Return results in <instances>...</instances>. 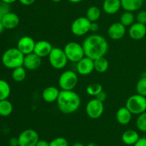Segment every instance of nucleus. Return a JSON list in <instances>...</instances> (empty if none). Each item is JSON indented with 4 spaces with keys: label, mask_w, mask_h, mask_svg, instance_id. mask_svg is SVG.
<instances>
[{
    "label": "nucleus",
    "mask_w": 146,
    "mask_h": 146,
    "mask_svg": "<svg viewBox=\"0 0 146 146\" xmlns=\"http://www.w3.org/2000/svg\"><path fill=\"white\" fill-rule=\"evenodd\" d=\"M36 41L31 36H24L19 39L17 44V48L24 55L34 52Z\"/></svg>",
    "instance_id": "12"
},
{
    "label": "nucleus",
    "mask_w": 146,
    "mask_h": 146,
    "mask_svg": "<svg viewBox=\"0 0 146 146\" xmlns=\"http://www.w3.org/2000/svg\"><path fill=\"white\" fill-rule=\"evenodd\" d=\"M132 115L131 111L126 107H121L117 111L115 118L118 123L121 125H128L132 119Z\"/></svg>",
    "instance_id": "20"
},
{
    "label": "nucleus",
    "mask_w": 146,
    "mask_h": 146,
    "mask_svg": "<svg viewBox=\"0 0 146 146\" xmlns=\"http://www.w3.org/2000/svg\"><path fill=\"white\" fill-rule=\"evenodd\" d=\"M72 146H84V145L83 143H75Z\"/></svg>",
    "instance_id": "44"
},
{
    "label": "nucleus",
    "mask_w": 146,
    "mask_h": 146,
    "mask_svg": "<svg viewBox=\"0 0 146 146\" xmlns=\"http://www.w3.org/2000/svg\"><path fill=\"white\" fill-rule=\"evenodd\" d=\"M103 91L102 86L98 83L89 84L86 88V93L88 95L91 96H96L99 93Z\"/></svg>",
    "instance_id": "29"
},
{
    "label": "nucleus",
    "mask_w": 146,
    "mask_h": 146,
    "mask_svg": "<svg viewBox=\"0 0 146 146\" xmlns=\"http://www.w3.org/2000/svg\"><path fill=\"white\" fill-rule=\"evenodd\" d=\"M91 21L86 17H80L76 19L71 26V32L77 36H82L90 31Z\"/></svg>",
    "instance_id": "8"
},
{
    "label": "nucleus",
    "mask_w": 146,
    "mask_h": 146,
    "mask_svg": "<svg viewBox=\"0 0 146 146\" xmlns=\"http://www.w3.org/2000/svg\"><path fill=\"white\" fill-rule=\"evenodd\" d=\"M53 46L49 41L41 40L36 42L34 53L42 58L44 57L48 56Z\"/></svg>",
    "instance_id": "16"
},
{
    "label": "nucleus",
    "mask_w": 146,
    "mask_h": 146,
    "mask_svg": "<svg viewBox=\"0 0 146 146\" xmlns=\"http://www.w3.org/2000/svg\"><path fill=\"white\" fill-rule=\"evenodd\" d=\"M11 94V87L7 81L0 79V101L7 99Z\"/></svg>",
    "instance_id": "28"
},
{
    "label": "nucleus",
    "mask_w": 146,
    "mask_h": 146,
    "mask_svg": "<svg viewBox=\"0 0 146 146\" xmlns=\"http://www.w3.org/2000/svg\"><path fill=\"white\" fill-rule=\"evenodd\" d=\"M60 91H59L56 87L48 86L44 89L41 96L45 102L51 104V103H54L57 101Z\"/></svg>",
    "instance_id": "18"
},
{
    "label": "nucleus",
    "mask_w": 146,
    "mask_h": 146,
    "mask_svg": "<svg viewBox=\"0 0 146 146\" xmlns=\"http://www.w3.org/2000/svg\"><path fill=\"white\" fill-rule=\"evenodd\" d=\"M19 22L20 19L19 16L11 11L4 14L1 20V23L4 25L5 29H14L18 27Z\"/></svg>",
    "instance_id": "17"
},
{
    "label": "nucleus",
    "mask_w": 146,
    "mask_h": 146,
    "mask_svg": "<svg viewBox=\"0 0 146 146\" xmlns=\"http://www.w3.org/2000/svg\"><path fill=\"white\" fill-rule=\"evenodd\" d=\"M48 57L50 64L55 69L60 70L65 68L68 61L64 49L59 47H53Z\"/></svg>",
    "instance_id": "7"
},
{
    "label": "nucleus",
    "mask_w": 146,
    "mask_h": 146,
    "mask_svg": "<svg viewBox=\"0 0 146 146\" xmlns=\"http://www.w3.org/2000/svg\"><path fill=\"white\" fill-rule=\"evenodd\" d=\"M101 15V11L96 6H91L87 9L86 18L91 22L97 21L100 19Z\"/></svg>",
    "instance_id": "25"
},
{
    "label": "nucleus",
    "mask_w": 146,
    "mask_h": 146,
    "mask_svg": "<svg viewBox=\"0 0 146 146\" xmlns=\"http://www.w3.org/2000/svg\"><path fill=\"white\" fill-rule=\"evenodd\" d=\"M126 33V27L120 21L114 22L108 29V36L114 41L120 40L124 37Z\"/></svg>",
    "instance_id": "13"
},
{
    "label": "nucleus",
    "mask_w": 146,
    "mask_h": 146,
    "mask_svg": "<svg viewBox=\"0 0 146 146\" xmlns=\"http://www.w3.org/2000/svg\"><path fill=\"white\" fill-rule=\"evenodd\" d=\"M104 111V103L96 98L90 100L86 106V113L91 119H98L103 115Z\"/></svg>",
    "instance_id": "9"
},
{
    "label": "nucleus",
    "mask_w": 146,
    "mask_h": 146,
    "mask_svg": "<svg viewBox=\"0 0 146 146\" xmlns=\"http://www.w3.org/2000/svg\"><path fill=\"white\" fill-rule=\"evenodd\" d=\"M76 71L81 76H88L94 71V60L85 56L76 63Z\"/></svg>",
    "instance_id": "11"
},
{
    "label": "nucleus",
    "mask_w": 146,
    "mask_h": 146,
    "mask_svg": "<svg viewBox=\"0 0 146 146\" xmlns=\"http://www.w3.org/2000/svg\"><path fill=\"white\" fill-rule=\"evenodd\" d=\"M78 82V75L71 70L64 71L58 78V86L61 90L71 91L76 88Z\"/></svg>",
    "instance_id": "6"
},
{
    "label": "nucleus",
    "mask_w": 146,
    "mask_h": 146,
    "mask_svg": "<svg viewBox=\"0 0 146 146\" xmlns=\"http://www.w3.org/2000/svg\"><path fill=\"white\" fill-rule=\"evenodd\" d=\"M11 11V7L10 4L8 3L4 2L2 1H0V13L3 15L7 14V13Z\"/></svg>",
    "instance_id": "34"
},
{
    "label": "nucleus",
    "mask_w": 146,
    "mask_h": 146,
    "mask_svg": "<svg viewBox=\"0 0 146 146\" xmlns=\"http://www.w3.org/2000/svg\"><path fill=\"white\" fill-rule=\"evenodd\" d=\"M69 2L73 3V4H77V3H80L83 1V0H68Z\"/></svg>",
    "instance_id": "43"
},
{
    "label": "nucleus",
    "mask_w": 146,
    "mask_h": 146,
    "mask_svg": "<svg viewBox=\"0 0 146 146\" xmlns=\"http://www.w3.org/2000/svg\"><path fill=\"white\" fill-rule=\"evenodd\" d=\"M96 98L98 100H99L100 101H101V102L104 103V101H106L107 94H106V93L104 92V91H102L101 93H99V94H98V95L96 96Z\"/></svg>",
    "instance_id": "35"
},
{
    "label": "nucleus",
    "mask_w": 146,
    "mask_h": 146,
    "mask_svg": "<svg viewBox=\"0 0 146 146\" xmlns=\"http://www.w3.org/2000/svg\"><path fill=\"white\" fill-rule=\"evenodd\" d=\"M56 103L58 109L62 113L72 114L79 108L81 106V98L74 90H61Z\"/></svg>",
    "instance_id": "2"
},
{
    "label": "nucleus",
    "mask_w": 146,
    "mask_h": 146,
    "mask_svg": "<svg viewBox=\"0 0 146 146\" xmlns=\"http://www.w3.org/2000/svg\"><path fill=\"white\" fill-rule=\"evenodd\" d=\"M14 107L12 104L8 99L0 101V115L3 117H7L12 113Z\"/></svg>",
    "instance_id": "24"
},
{
    "label": "nucleus",
    "mask_w": 146,
    "mask_h": 146,
    "mask_svg": "<svg viewBox=\"0 0 146 146\" xmlns=\"http://www.w3.org/2000/svg\"><path fill=\"white\" fill-rule=\"evenodd\" d=\"M125 107L133 115H140L146 111V97L140 94H134L128 98Z\"/></svg>",
    "instance_id": "4"
},
{
    "label": "nucleus",
    "mask_w": 146,
    "mask_h": 146,
    "mask_svg": "<svg viewBox=\"0 0 146 146\" xmlns=\"http://www.w3.org/2000/svg\"><path fill=\"white\" fill-rule=\"evenodd\" d=\"M22 5L30 6L35 2V0H18Z\"/></svg>",
    "instance_id": "39"
},
{
    "label": "nucleus",
    "mask_w": 146,
    "mask_h": 146,
    "mask_svg": "<svg viewBox=\"0 0 146 146\" xmlns=\"http://www.w3.org/2000/svg\"><path fill=\"white\" fill-rule=\"evenodd\" d=\"M4 29H5V28H4V25H3V24L1 23V21H0V34L4 31Z\"/></svg>",
    "instance_id": "42"
},
{
    "label": "nucleus",
    "mask_w": 146,
    "mask_h": 146,
    "mask_svg": "<svg viewBox=\"0 0 146 146\" xmlns=\"http://www.w3.org/2000/svg\"><path fill=\"white\" fill-rule=\"evenodd\" d=\"M24 55L16 47L6 50L1 56V62L6 68L14 69L23 66Z\"/></svg>",
    "instance_id": "3"
},
{
    "label": "nucleus",
    "mask_w": 146,
    "mask_h": 146,
    "mask_svg": "<svg viewBox=\"0 0 146 146\" xmlns=\"http://www.w3.org/2000/svg\"><path fill=\"white\" fill-rule=\"evenodd\" d=\"M41 58L38 56L35 53H31L27 55H24V64L23 66L27 70L34 71L36 70L41 66Z\"/></svg>",
    "instance_id": "14"
},
{
    "label": "nucleus",
    "mask_w": 146,
    "mask_h": 146,
    "mask_svg": "<svg viewBox=\"0 0 146 146\" xmlns=\"http://www.w3.org/2000/svg\"><path fill=\"white\" fill-rule=\"evenodd\" d=\"M135 21V16L131 11H125L120 17V22L123 24L125 27H131Z\"/></svg>",
    "instance_id": "27"
},
{
    "label": "nucleus",
    "mask_w": 146,
    "mask_h": 146,
    "mask_svg": "<svg viewBox=\"0 0 146 146\" xmlns=\"http://www.w3.org/2000/svg\"><path fill=\"white\" fill-rule=\"evenodd\" d=\"M85 56L95 60L104 56L108 50V43L103 36L91 34L83 42Z\"/></svg>",
    "instance_id": "1"
},
{
    "label": "nucleus",
    "mask_w": 146,
    "mask_h": 146,
    "mask_svg": "<svg viewBox=\"0 0 146 146\" xmlns=\"http://www.w3.org/2000/svg\"><path fill=\"white\" fill-rule=\"evenodd\" d=\"M49 146H68V143L65 138L58 137L49 143Z\"/></svg>",
    "instance_id": "32"
},
{
    "label": "nucleus",
    "mask_w": 146,
    "mask_h": 146,
    "mask_svg": "<svg viewBox=\"0 0 146 146\" xmlns=\"http://www.w3.org/2000/svg\"><path fill=\"white\" fill-rule=\"evenodd\" d=\"M51 1H53V2H55V3H58V2H60V1H61L62 0H51Z\"/></svg>",
    "instance_id": "45"
},
{
    "label": "nucleus",
    "mask_w": 146,
    "mask_h": 146,
    "mask_svg": "<svg viewBox=\"0 0 146 146\" xmlns=\"http://www.w3.org/2000/svg\"><path fill=\"white\" fill-rule=\"evenodd\" d=\"M145 1H146V0H145Z\"/></svg>",
    "instance_id": "47"
},
{
    "label": "nucleus",
    "mask_w": 146,
    "mask_h": 146,
    "mask_svg": "<svg viewBox=\"0 0 146 146\" xmlns=\"http://www.w3.org/2000/svg\"><path fill=\"white\" fill-rule=\"evenodd\" d=\"M3 14H1V13H0V21H1V20H2V18H3Z\"/></svg>",
    "instance_id": "46"
},
{
    "label": "nucleus",
    "mask_w": 146,
    "mask_h": 146,
    "mask_svg": "<svg viewBox=\"0 0 146 146\" xmlns=\"http://www.w3.org/2000/svg\"><path fill=\"white\" fill-rule=\"evenodd\" d=\"M0 1H4V2L8 3V4H12V3H14L15 1H17V0H0Z\"/></svg>",
    "instance_id": "41"
},
{
    "label": "nucleus",
    "mask_w": 146,
    "mask_h": 146,
    "mask_svg": "<svg viewBox=\"0 0 146 146\" xmlns=\"http://www.w3.org/2000/svg\"><path fill=\"white\" fill-rule=\"evenodd\" d=\"M133 146H146V138L145 137L140 138L139 140Z\"/></svg>",
    "instance_id": "37"
},
{
    "label": "nucleus",
    "mask_w": 146,
    "mask_h": 146,
    "mask_svg": "<svg viewBox=\"0 0 146 146\" xmlns=\"http://www.w3.org/2000/svg\"><path fill=\"white\" fill-rule=\"evenodd\" d=\"M145 76H146V74H145Z\"/></svg>",
    "instance_id": "48"
},
{
    "label": "nucleus",
    "mask_w": 146,
    "mask_h": 146,
    "mask_svg": "<svg viewBox=\"0 0 146 146\" xmlns=\"http://www.w3.org/2000/svg\"><path fill=\"white\" fill-rule=\"evenodd\" d=\"M136 126L140 131L146 133V111L138 115L136 119Z\"/></svg>",
    "instance_id": "31"
},
{
    "label": "nucleus",
    "mask_w": 146,
    "mask_h": 146,
    "mask_svg": "<svg viewBox=\"0 0 146 146\" xmlns=\"http://www.w3.org/2000/svg\"><path fill=\"white\" fill-rule=\"evenodd\" d=\"M136 21L141 24H146V11L141 10L138 11L136 15Z\"/></svg>",
    "instance_id": "33"
},
{
    "label": "nucleus",
    "mask_w": 146,
    "mask_h": 146,
    "mask_svg": "<svg viewBox=\"0 0 146 146\" xmlns=\"http://www.w3.org/2000/svg\"><path fill=\"white\" fill-rule=\"evenodd\" d=\"M109 67V62L104 56L100 57L94 60V70L98 73H105Z\"/></svg>",
    "instance_id": "23"
},
{
    "label": "nucleus",
    "mask_w": 146,
    "mask_h": 146,
    "mask_svg": "<svg viewBox=\"0 0 146 146\" xmlns=\"http://www.w3.org/2000/svg\"><path fill=\"white\" fill-rule=\"evenodd\" d=\"M121 8V0H104L103 3V10L104 12L110 15L116 14Z\"/></svg>",
    "instance_id": "19"
},
{
    "label": "nucleus",
    "mask_w": 146,
    "mask_h": 146,
    "mask_svg": "<svg viewBox=\"0 0 146 146\" xmlns=\"http://www.w3.org/2000/svg\"><path fill=\"white\" fill-rule=\"evenodd\" d=\"M98 29H99V26H98V23H97L96 21L91 22V27H90V31H92V32H96V31H98Z\"/></svg>",
    "instance_id": "36"
},
{
    "label": "nucleus",
    "mask_w": 146,
    "mask_h": 146,
    "mask_svg": "<svg viewBox=\"0 0 146 146\" xmlns=\"http://www.w3.org/2000/svg\"><path fill=\"white\" fill-rule=\"evenodd\" d=\"M128 34L132 39L139 41L143 39L146 35L145 24L135 22L128 29Z\"/></svg>",
    "instance_id": "15"
},
{
    "label": "nucleus",
    "mask_w": 146,
    "mask_h": 146,
    "mask_svg": "<svg viewBox=\"0 0 146 146\" xmlns=\"http://www.w3.org/2000/svg\"><path fill=\"white\" fill-rule=\"evenodd\" d=\"M137 94L146 97V76H143L138 81L136 84Z\"/></svg>",
    "instance_id": "30"
},
{
    "label": "nucleus",
    "mask_w": 146,
    "mask_h": 146,
    "mask_svg": "<svg viewBox=\"0 0 146 146\" xmlns=\"http://www.w3.org/2000/svg\"><path fill=\"white\" fill-rule=\"evenodd\" d=\"M140 135L135 130H127L122 134L121 139L123 143L127 145H134L139 140Z\"/></svg>",
    "instance_id": "21"
},
{
    "label": "nucleus",
    "mask_w": 146,
    "mask_h": 146,
    "mask_svg": "<svg viewBox=\"0 0 146 146\" xmlns=\"http://www.w3.org/2000/svg\"><path fill=\"white\" fill-rule=\"evenodd\" d=\"M9 143L10 146H19L18 138H15V137L11 138L9 141Z\"/></svg>",
    "instance_id": "38"
},
{
    "label": "nucleus",
    "mask_w": 146,
    "mask_h": 146,
    "mask_svg": "<svg viewBox=\"0 0 146 146\" xmlns=\"http://www.w3.org/2000/svg\"><path fill=\"white\" fill-rule=\"evenodd\" d=\"M145 0H121V8L125 11H136L141 9Z\"/></svg>",
    "instance_id": "22"
},
{
    "label": "nucleus",
    "mask_w": 146,
    "mask_h": 146,
    "mask_svg": "<svg viewBox=\"0 0 146 146\" xmlns=\"http://www.w3.org/2000/svg\"><path fill=\"white\" fill-rule=\"evenodd\" d=\"M18 139L19 146H35L39 136L35 130L26 129L19 134Z\"/></svg>",
    "instance_id": "10"
},
{
    "label": "nucleus",
    "mask_w": 146,
    "mask_h": 146,
    "mask_svg": "<svg viewBox=\"0 0 146 146\" xmlns=\"http://www.w3.org/2000/svg\"><path fill=\"white\" fill-rule=\"evenodd\" d=\"M35 146H49V143L44 140H38Z\"/></svg>",
    "instance_id": "40"
},
{
    "label": "nucleus",
    "mask_w": 146,
    "mask_h": 146,
    "mask_svg": "<svg viewBox=\"0 0 146 146\" xmlns=\"http://www.w3.org/2000/svg\"><path fill=\"white\" fill-rule=\"evenodd\" d=\"M23 66L12 69L11 77L16 82H21L27 77V71Z\"/></svg>",
    "instance_id": "26"
},
{
    "label": "nucleus",
    "mask_w": 146,
    "mask_h": 146,
    "mask_svg": "<svg viewBox=\"0 0 146 146\" xmlns=\"http://www.w3.org/2000/svg\"><path fill=\"white\" fill-rule=\"evenodd\" d=\"M66 56L68 61L77 63L85 56L83 45L76 41H71L67 43L64 48Z\"/></svg>",
    "instance_id": "5"
}]
</instances>
